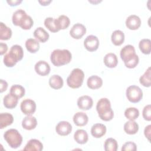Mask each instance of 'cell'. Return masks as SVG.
<instances>
[{"mask_svg":"<svg viewBox=\"0 0 151 151\" xmlns=\"http://www.w3.org/2000/svg\"><path fill=\"white\" fill-rule=\"evenodd\" d=\"M24 57V51L21 45H12L9 52L5 55L3 61L4 64L8 67H12L22 59Z\"/></svg>","mask_w":151,"mask_h":151,"instance_id":"2","label":"cell"},{"mask_svg":"<svg viewBox=\"0 0 151 151\" xmlns=\"http://www.w3.org/2000/svg\"><path fill=\"white\" fill-rule=\"evenodd\" d=\"M34 37L41 42H46L49 38V34L42 27L37 28L34 31Z\"/></svg>","mask_w":151,"mask_h":151,"instance_id":"24","label":"cell"},{"mask_svg":"<svg viewBox=\"0 0 151 151\" xmlns=\"http://www.w3.org/2000/svg\"><path fill=\"white\" fill-rule=\"evenodd\" d=\"M150 67H148V68L146 70L145 73L140 77L139 78V82L140 83L146 87H149L151 85L150 82Z\"/></svg>","mask_w":151,"mask_h":151,"instance_id":"33","label":"cell"},{"mask_svg":"<svg viewBox=\"0 0 151 151\" xmlns=\"http://www.w3.org/2000/svg\"><path fill=\"white\" fill-rule=\"evenodd\" d=\"M88 121L87 115L84 112H77L73 116V122L77 126H84Z\"/></svg>","mask_w":151,"mask_h":151,"instance_id":"20","label":"cell"},{"mask_svg":"<svg viewBox=\"0 0 151 151\" xmlns=\"http://www.w3.org/2000/svg\"><path fill=\"white\" fill-rule=\"evenodd\" d=\"M150 44L151 41L149 39H142L140 41L139 47L142 51L145 54H149L150 53Z\"/></svg>","mask_w":151,"mask_h":151,"instance_id":"37","label":"cell"},{"mask_svg":"<svg viewBox=\"0 0 151 151\" xmlns=\"http://www.w3.org/2000/svg\"><path fill=\"white\" fill-rule=\"evenodd\" d=\"M86 32V28L84 25L80 23L74 24L70 31V35L74 39H80Z\"/></svg>","mask_w":151,"mask_h":151,"instance_id":"10","label":"cell"},{"mask_svg":"<svg viewBox=\"0 0 151 151\" xmlns=\"http://www.w3.org/2000/svg\"><path fill=\"white\" fill-rule=\"evenodd\" d=\"M25 47L31 53H35L40 49V43L37 40L29 38L25 42Z\"/></svg>","mask_w":151,"mask_h":151,"instance_id":"29","label":"cell"},{"mask_svg":"<svg viewBox=\"0 0 151 151\" xmlns=\"http://www.w3.org/2000/svg\"><path fill=\"white\" fill-rule=\"evenodd\" d=\"M87 84L88 87L91 89H97L101 87L103 80L101 77L97 76H91L88 78Z\"/></svg>","mask_w":151,"mask_h":151,"instance_id":"19","label":"cell"},{"mask_svg":"<svg viewBox=\"0 0 151 151\" xmlns=\"http://www.w3.org/2000/svg\"><path fill=\"white\" fill-rule=\"evenodd\" d=\"M56 132L60 136H67L72 131L71 124L67 121H61L55 127Z\"/></svg>","mask_w":151,"mask_h":151,"instance_id":"11","label":"cell"},{"mask_svg":"<svg viewBox=\"0 0 151 151\" xmlns=\"http://www.w3.org/2000/svg\"><path fill=\"white\" fill-rule=\"evenodd\" d=\"M4 137L9 146L13 149H17L22 142V137L19 132L15 129H10L4 134Z\"/></svg>","mask_w":151,"mask_h":151,"instance_id":"6","label":"cell"},{"mask_svg":"<svg viewBox=\"0 0 151 151\" xmlns=\"http://www.w3.org/2000/svg\"><path fill=\"white\" fill-rule=\"evenodd\" d=\"M37 124V120L36 118L31 115H27L22 121V126L24 129L31 130L35 128Z\"/></svg>","mask_w":151,"mask_h":151,"instance_id":"17","label":"cell"},{"mask_svg":"<svg viewBox=\"0 0 151 151\" xmlns=\"http://www.w3.org/2000/svg\"><path fill=\"white\" fill-rule=\"evenodd\" d=\"M104 147L106 151H116L117 149L118 144L116 139L110 137L105 140Z\"/></svg>","mask_w":151,"mask_h":151,"instance_id":"36","label":"cell"},{"mask_svg":"<svg viewBox=\"0 0 151 151\" xmlns=\"http://www.w3.org/2000/svg\"><path fill=\"white\" fill-rule=\"evenodd\" d=\"M143 117L145 120L147 121L151 120V106L150 104H147L145 106L142 111Z\"/></svg>","mask_w":151,"mask_h":151,"instance_id":"40","label":"cell"},{"mask_svg":"<svg viewBox=\"0 0 151 151\" xmlns=\"http://www.w3.org/2000/svg\"><path fill=\"white\" fill-rule=\"evenodd\" d=\"M74 139L75 141L79 144H85L88 139L87 132L83 129H78L74 134Z\"/></svg>","mask_w":151,"mask_h":151,"instance_id":"22","label":"cell"},{"mask_svg":"<svg viewBox=\"0 0 151 151\" xmlns=\"http://www.w3.org/2000/svg\"><path fill=\"white\" fill-rule=\"evenodd\" d=\"M57 19L58 27L60 29H64L68 28L70 24V20L69 18L64 15H61L58 17Z\"/></svg>","mask_w":151,"mask_h":151,"instance_id":"34","label":"cell"},{"mask_svg":"<svg viewBox=\"0 0 151 151\" xmlns=\"http://www.w3.org/2000/svg\"><path fill=\"white\" fill-rule=\"evenodd\" d=\"M51 2V0H45V1H38V2L43 6H45V5H48L50 2Z\"/></svg>","mask_w":151,"mask_h":151,"instance_id":"45","label":"cell"},{"mask_svg":"<svg viewBox=\"0 0 151 151\" xmlns=\"http://www.w3.org/2000/svg\"><path fill=\"white\" fill-rule=\"evenodd\" d=\"M141 25L140 18L136 15H129L126 20V25L129 29H137Z\"/></svg>","mask_w":151,"mask_h":151,"instance_id":"14","label":"cell"},{"mask_svg":"<svg viewBox=\"0 0 151 151\" xmlns=\"http://www.w3.org/2000/svg\"><path fill=\"white\" fill-rule=\"evenodd\" d=\"M25 88L19 84L13 85L10 88V94L18 99L22 97L25 95Z\"/></svg>","mask_w":151,"mask_h":151,"instance_id":"32","label":"cell"},{"mask_svg":"<svg viewBox=\"0 0 151 151\" xmlns=\"http://www.w3.org/2000/svg\"><path fill=\"white\" fill-rule=\"evenodd\" d=\"M22 0H15V1H6L7 3L10 5V6H17L19 5L20 3L22 2Z\"/></svg>","mask_w":151,"mask_h":151,"instance_id":"44","label":"cell"},{"mask_svg":"<svg viewBox=\"0 0 151 151\" xmlns=\"http://www.w3.org/2000/svg\"><path fill=\"white\" fill-rule=\"evenodd\" d=\"M8 87V83L5 80L1 79V93L4 92Z\"/></svg>","mask_w":151,"mask_h":151,"instance_id":"43","label":"cell"},{"mask_svg":"<svg viewBox=\"0 0 151 151\" xmlns=\"http://www.w3.org/2000/svg\"><path fill=\"white\" fill-rule=\"evenodd\" d=\"M27 15V13L23 9H19L15 11L12 17V21L13 24L16 26H20Z\"/></svg>","mask_w":151,"mask_h":151,"instance_id":"21","label":"cell"},{"mask_svg":"<svg viewBox=\"0 0 151 151\" xmlns=\"http://www.w3.org/2000/svg\"><path fill=\"white\" fill-rule=\"evenodd\" d=\"M126 97L128 100L132 103L139 102L143 97V92L141 88L137 86H130L126 89Z\"/></svg>","mask_w":151,"mask_h":151,"instance_id":"7","label":"cell"},{"mask_svg":"<svg viewBox=\"0 0 151 151\" xmlns=\"http://www.w3.org/2000/svg\"><path fill=\"white\" fill-rule=\"evenodd\" d=\"M111 40L114 45L119 46L122 45L124 41V34L123 32L120 30H115L111 34Z\"/></svg>","mask_w":151,"mask_h":151,"instance_id":"27","label":"cell"},{"mask_svg":"<svg viewBox=\"0 0 151 151\" xmlns=\"http://www.w3.org/2000/svg\"><path fill=\"white\" fill-rule=\"evenodd\" d=\"M77 103L79 109L83 110H88L92 107L93 101L91 97L84 95L80 97L78 99Z\"/></svg>","mask_w":151,"mask_h":151,"instance_id":"12","label":"cell"},{"mask_svg":"<svg viewBox=\"0 0 151 151\" xmlns=\"http://www.w3.org/2000/svg\"><path fill=\"white\" fill-rule=\"evenodd\" d=\"M14 121L13 116L8 113H2L0 114V129H2L11 125Z\"/></svg>","mask_w":151,"mask_h":151,"instance_id":"26","label":"cell"},{"mask_svg":"<svg viewBox=\"0 0 151 151\" xmlns=\"http://www.w3.org/2000/svg\"><path fill=\"white\" fill-rule=\"evenodd\" d=\"M120 55L124 65L129 68H133L139 63V58L136 54L134 47L132 45H126L120 51Z\"/></svg>","mask_w":151,"mask_h":151,"instance_id":"1","label":"cell"},{"mask_svg":"<svg viewBox=\"0 0 151 151\" xmlns=\"http://www.w3.org/2000/svg\"><path fill=\"white\" fill-rule=\"evenodd\" d=\"M8 50V46L5 43H0V54L2 55L6 53Z\"/></svg>","mask_w":151,"mask_h":151,"instance_id":"42","label":"cell"},{"mask_svg":"<svg viewBox=\"0 0 151 151\" xmlns=\"http://www.w3.org/2000/svg\"><path fill=\"white\" fill-rule=\"evenodd\" d=\"M137 150V146L135 143L133 142H127L123 144L122 150V151H136Z\"/></svg>","mask_w":151,"mask_h":151,"instance_id":"39","label":"cell"},{"mask_svg":"<svg viewBox=\"0 0 151 151\" xmlns=\"http://www.w3.org/2000/svg\"><path fill=\"white\" fill-rule=\"evenodd\" d=\"M12 36V31L5 24L0 23V39L1 40H8Z\"/></svg>","mask_w":151,"mask_h":151,"instance_id":"31","label":"cell"},{"mask_svg":"<svg viewBox=\"0 0 151 151\" xmlns=\"http://www.w3.org/2000/svg\"><path fill=\"white\" fill-rule=\"evenodd\" d=\"M150 132H151V125L149 124L147 126L144 130V134L149 140H150Z\"/></svg>","mask_w":151,"mask_h":151,"instance_id":"41","label":"cell"},{"mask_svg":"<svg viewBox=\"0 0 151 151\" xmlns=\"http://www.w3.org/2000/svg\"><path fill=\"white\" fill-rule=\"evenodd\" d=\"M20 108L24 114L32 115L36 110V104L34 100L26 99L21 103Z\"/></svg>","mask_w":151,"mask_h":151,"instance_id":"8","label":"cell"},{"mask_svg":"<svg viewBox=\"0 0 151 151\" xmlns=\"http://www.w3.org/2000/svg\"><path fill=\"white\" fill-rule=\"evenodd\" d=\"M63 80L61 76L57 74H54L49 79L50 86L55 90L61 88L63 86Z\"/></svg>","mask_w":151,"mask_h":151,"instance_id":"25","label":"cell"},{"mask_svg":"<svg viewBox=\"0 0 151 151\" xmlns=\"http://www.w3.org/2000/svg\"><path fill=\"white\" fill-rule=\"evenodd\" d=\"M70 51L66 49L54 50L51 54L50 60L54 65L60 67L68 64L71 60Z\"/></svg>","mask_w":151,"mask_h":151,"instance_id":"4","label":"cell"},{"mask_svg":"<svg viewBox=\"0 0 151 151\" xmlns=\"http://www.w3.org/2000/svg\"><path fill=\"white\" fill-rule=\"evenodd\" d=\"M84 46L86 49L90 52L97 50L99 46V40L98 38L93 35L87 36L84 41Z\"/></svg>","mask_w":151,"mask_h":151,"instance_id":"9","label":"cell"},{"mask_svg":"<svg viewBox=\"0 0 151 151\" xmlns=\"http://www.w3.org/2000/svg\"><path fill=\"white\" fill-rule=\"evenodd\" d=\"M84 78L83 71L78 68H74L67 78V85L72 88H77L81 86Z\"/></svg>","mask_w":151,"mask_h":151,"instance_id":"5","label":"cell"},{"mask_svg":"<svg viewBox=\"0 0 151 151\" xmlns=\"http://www.w3.org/2000/svg\"><path fill=\"white\" fill-rule=\"evenodd\" d=\"M106 133V127L101 123H96L93 125L91 129V135L96 138H100Z\"/></svg>","mask_w":151,"mask_h":151,"instance_id":"16","label":"cell"},{"mask_svg":"<svg viewBox=\"0 0 151 151\" xmlns=\"http://www.w3.org/2000/svg\"><path fill=\"white\" fill-rule=\"evenodd\" d=\"M103 61L105 65L109 68H114L117 66L118 63L116 55L112 52L106 54L104 57Z\"/></svg>","mask_w":151,"mask_h":151,"instance_id":"18","label":"cell"},{"mask_svg":"<svg viewBox=\"0 0 151 151\" xmlns=\"http://www.w3.org/2000/svg\"><path fill=\"white\" fill-rule=\"evenodd\" d=\"M124 130L128 134H134L139 130V125L134 120H129L124 124Z\"/></svg>","mask_w":151,"mask_h":151,"instance_id":"28","label":"cell"},{"mask_svg":"<svg viewBox=\"0 0 151 151\" xmlns=\"http://www.w3.org/2000/svg\"><path fill=\"white\" fill-rule=\"evenodd\" d=\"M96 110L99 117L104 121H110L114 116L110 100L107 98L100 99L96 105Z\"/></svg>","mask_w":151,"mask_h":151,"instance_id":"3","label":"cell"},{"mask_svg":"<svg viewBox=\"0 0 151 151\" xmlns=\"http://www.w3.org/2000/svg\"><path fill=\"white\" fill-rule=\"evenodd\" d=\"M124 116L130 120H134L139 117V111L136 107H129L125 110Z\"/></svg>","mask_w":151,"mask_h":151,"instance_id":"35","label":"cell"},{"mask_svg":"<svg viewBox=\"0 0 151 151\" xmlns=\"http://www.w3.org/2000/svg\"><path fill=\"white\" fill-rule=\"evenodd\" d=\"M35 72L40 76H45L50 72V66L48 63L45 61L40 60L38 61L34 67Z\"/></svg>","mask_w":151,"mask_h":151,"instance_id":"13","label":"cell"},{"mask_svg":"<svg viewBox=\"0 0 151 151\" xmlns=\"http://www.w3.org/2000/svg\"><path fill=\"white\" fill-rule=\"evenodd\" d=\"M44 25L48 29L52 32H56L60 31L58 27L57 19L52 17H48L44 20Z\"/></svg>","mask_w":151,"mask_h":151,"instance_id":"30","label":"cell"},{"mask_svg":"<svg viewBox=\"0 0 151 151\" xmlns=\"http://www.w3.org/2000/svg\"><path fill=\"white\" fill-rule=\"evenodd\" d=\"M18 99L12 96L10 93L6 94L4 97V100H3L4 106L6 108L9 109L15 108L18 104Z\"/></svg>","mask_w":151,"mask_h":151,"instance_id":"23","label":"cell"},{"mask_svg":"<svg viewBox=\"0 0 151 151\" xmlns=\"http://www.w3.org/2000/svg\"><path fill=\"white\" fill-rule=\"evenodd\" d=\"M34 24V21L29 15H27V16L24 18L22 22L20 25L19 27H21L23 29H29Z\"/></svg>","mask_w":151,"mask_h":151,"instance_id":"38","label":"cell"},{"mask_svg":"<svg viewBox=\"0 0 151 151\" xmlns=\"http://www.w3.org/2000/svg\"><path fill=\"white\" fill-rule=\"evenodd\" d=\"M43 149L42 143L35 139H30L23 149L24 151H41Z\"/></svg>","mask_w":151,"mask_h":151,"instance_id":"15","label":"cell"}]
</instances>
